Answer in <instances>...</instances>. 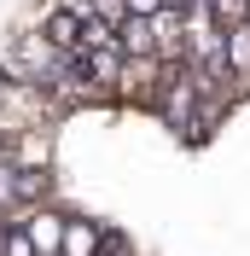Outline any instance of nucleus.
<instances>
[{
  "label": "nucleus",
  "mask_w": 250,
  "mask_h": 256,
  "mask_svg": "<svg viewBox=\"0 0 250 256\" xmlns=\"http://www.w3.org/2000/svg\"><path fill=\"white\" fill-rule=\"evenodd\" d=\"M99 256H134V250H128V244L116 239V233H110V244H105V250H99Z\"/></svg>",
  "instance_id": "39448f33"
},
{
  "label": "nucleus",
  "mask_w": 250,
  "mask_h": 256,
  "mask_svg": "<svg viewBox=\"0 0 250 256\" xmlns=\"http://www.w3.org/2000/svg\"><path fill=\"white\" fill-rule=\"evenodd\" d=\"M18 227H24V239L35 244V256H58V244H64V210L35 204V210L18 216Z\"/></svg>",
  "instance_id": "f257e3e1"
},
{
  "label": "nucleus",
  "mask_w": 250,
  "mask_h": 256,
  "mask_svg": "<svg viewBox=\"0 0 250 256\" xmlns=\"http://www.w3.org/2000/svg\"><path fill=\"white\" fill-rule=\"evenodd\" d=\"M227 76L238 82V94L250 88V24H233L227 30Z\"/></svg>",
  "instance_id": "7ed1b4c3"
},
{
  "label": "nucleus",
  "mask_w": 250,
  "mask_h": 256,
  "mask_svg": "<svg viewBox=\"0 0 250 256\" xmlns=\"http://www.w3.org/2000/svg\"><path fill=\"white\" fill-rule=\"evenodd\" d=\"M0 256H35V244L24 239V227H6L0 233Z\"/></svg>",
  "instance_id": "20e7f679"
},
{
  "label": "nucleus",
  "mask_w": 250,
  "mask_h": 256,
  "mask_svg": "<svg viewBox=\"0 0 250 256\" xmlns=\"http://www.w3.org/2000/svg\"><path fill=\"white\" fill-rule=\"evenodd\" d=\"M110 244V233L99 222H88V216H64V244H58V256H99Z\"/></svg>",
  "instance_id": "f03ea898"
},
{
  "label": "nucleus",
  "mask_w": 250,
  "mask_h": 256,
  "mask_svg": "<svg viewBox=\"0 0 250 256\" xmlns=\"http://www.w3.org/2000/svg\"><path fill=\"white\" fill-rule=\"evenodd\" d=\"M244 24H250V12H244Z\"/></svg>",
  "instance_id": "423d86ee"
}]
</instances>
